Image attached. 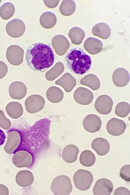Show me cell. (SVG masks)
I'll list each match as a JSON object with an SVG mask.
<instances>
[{
	"label": "cell",
	"mask_w": 130,
	"mask_h": 195,
	"mask_svg": "<svg viewBox=\"0 0 130 195\" xmlns=\"http://www.w3.org/2000/svg\"><path fill=\"white\" fill-rule=\"evenodd\" d=\"M26 60L30 69L44 72L53 65L55 56L50 46L38 42L32 44L27 49Z\"/></svg>",
	"instance_id": "1"
},
{
	"label": "cell",
	"mask_w": 130,
	"mask_h": 195,
	"mask_svg": "<svg viewBox=\"0 0 130 195\" xmlns=\"http://www.w3.org/2000/svg\"><path fill=\"white\" fill-rule=\"evenodd\" d=\"M65 60L68 68L77 74H83L91 68V57L81 48L70 50L65 55Z\"/></svg>",
	"instance_id": "2"
},
{
	"label": "cell",
	"mask_w": 130,
	"mask_h": 195,
	"mask_svg": "<svg viewBox=\"0 0 130 195\" xmlns=\"http://www.w3.org/2000/svg\"><path fill=\"white\" fill-rule=\"evenodd\" d=\"M50 189L56 195H68L71 192L73 186L70 178L65 175L57 176L53 180Z\"/></svg>",
	"instance_id": "3"
},
{
	"label": "cell",
	"mask_w": 130,
	"mask_h": 195,
	"mask_svg": "<svg viewBox=\"0 0 130 195\" xmlns=\"http://www.w3.org/2000/svg\"><path fill=\"white\" fill-rule=\"evenodd\" d=\"M73 178L75 187L80 190L84 191L88 190L90 188L93 177L90 171L79 169L75 172Z\"/></svg>",
	"instance_id": "4"
},
{
	"label": "cell",
	"mask_w": 130,
	"mask_h": 195,
	"mask_svg": "<svg viewBox=\"0 0 130 195\" xmlns=\"http://www.w3.org/2000/svg\"><path fill=\"white\" fill-rule=\"evenodd\" d=\"M24 50L20 46L11 45L7 49L6 57L8 62L15 66L21 64L23 61Z\"/></svg>",
	"instance_id": "5"
},
{
	"label": "cell",
	"mask_w": 130,
	"mask_h": 195,
	"mask_svg": "<svg viewBox=\"0 0 130 195\" xmlns=\"http://www.w3.org/2000/svg\"><path fill=\"white\" fill-rule=\"evenodd\" d=\"M6 31L11 37L18 38L22 36L26 30L23 21L20 19L15 18L8 22L6 26Z\"/></svg>",
	"instance_id": "6"
},
{
	"label": "cell",
	"mask_w": 130,
	"mask_h": 195,
	"mask_svg": "<svg viewBox=\"0 0 130 195\" xmlns=\"http://www.w3.org/2000/svg\"><path fill=\"white\" fill-rule=\"evenodd\" d=\"M45 100L41 96L33 94L25 100V105L27 111L31 113H34L41 111L44 108Z\"/></svg>",
	"instance_id": "7"
},
{
	"label": "cell",
	"mask_w": 130,
	"mask_h": 195,
	"mask_svg": "<svg viewBox=\"0 0 130 195\" xmlns=\"http://www.w3.org/2000/svg\"><path fill=\"white\" fill-rule=\"evenodd\" d=\"M113 101L109 96L104 94L99 96L95 103V107L99 113L107 115L111 111L113 105Z\"/></svg>",
	"instance_id": "8"
},
{
	"label": "cell",
	"mask_w": 130,
	"mask_h": 195,
	"mask_svg": "<svg viewBox=\"0 0 130 195\" xmlns=\"http://www.w3.org/2000/svg\"><path fill=\"white\" fill-rule=\"evenodd\" d=\"M51 44L56 53L59 56L64 55L70 46V43L67 38L61 34L54 36L52 40Z\"/></svg>",
	"instance_id": "9"
},
{
	"label": "cell",
	"mask_w": 130,
	"mask_h": 195,
	"mask_svg": "<svg viewBox=\"0 0 130 195\" xmlns=\"http://www.w3.org/2000/svg\"><path fill=\"white\" fill-rule=\"evenodd\" d=\"M75 101L83 105L90 104L93 101L94 96L93 92L85 87H80L74 92L73 95Z\"/></svg>",
	"instance_id": "10"
},
{
	"label": "cell",
	"mask_w": 130,
	"mask_h": 195,
	"mask_svg": "<svg viewBox=\"0 0 130 195\" xmlns=\"http://www.w3.org/2000/svg\"><path fill=\"white\" fill-rule=\"evenodd\" d=\"M83 126L87 132L94 133L98 131L102 125L100 118L97 115L90 114L87 115L83 121Z\"/></svg>",
	"instance_id": "11"
},
{
	"label": "cell",
	"mask_w": 130,
	"mask_h": 195,
	"mask_svg": "<svg viewBox=\"0 0 130 195\" xmlns=\"http://www.w3.org/2000/svg\"><path fill=\"white\" fill-rule=\"evenodd\" d=\"M126 128V125L124 121L115 117L110 119L106 125L107 132L114 136L122 134L125 132Z\"/></svg>",
	"instance_id": "12"
},
{
	"label": "cell",
	"mask_w": 130,
	"mask_h": 195,
	"mask_svg": "<svg viewBox=\"0 0 130 195\" xmlns=\"http://www.w3.org/2000/svg\"><path fill=\"white\" fill-rule=\"evenodd\" d=\"M113 189L112 182L109 179L103 178L96 182L93 189L94 195H110Z\"/></svg>",
	"instance_id": "13"
},
{
	"label": "cell",
	"mask_w": 130,
	"mask_h": 195,
	"mask_svg": "<svg viewBox=\"0 0 130 195\" xmlns=\"http://www.w3.org/2000/svg\"><path fill=\"white\" fill-rule=\"evenodd\" d=\"M130 80V74L128 71L123 67L116 69L112 75V80L115 86L123 87L126 86Z\"/></svg>",
	"instance_id": "14"
},
{
	"label": "cell",
	"mask_w": 130,
	"mask_h": 195,
	"mask_svg": "<svg viewBox=\"0 0 130 195\" xmlns=\"http://www.w3.org/2000/svg\"><path fill=\"white\" fill-rule=\"evenodd\" d=\"M27 89L26 85L22 82L16 81L10 85L9 92L10 97L12 98L21 99L26 96Z\"/></svg>",
	"instance_id": "15"
},
{
	"label": "cell",
	"mask_w": 130,
	"mask_h": 195,
	"mask_svg": "<svg viewBox=\"0 0 130 195\" xmlns=\"http://www.w3.org/2000/svg\"><path fill=\"white\" fill-rule=\"evenodd\" d=\"M12 160L14 165L17 167H27L31 164L32 157L29 152L22 150L14 155Z\"/></svg>",
	"instance_id": "16"
},
{
	"label": "cell",
	"mask_w": 130,
	"mask_h": 195,
	"mask_svg": "<svg viewBox=\"0 0 130 195\" xmlns=\"http://www.w3.org/2000/svg\"><path fill=\"white\" fill-rule=\"evenodd\" d=\"M84 47L89 54L95 55L98 54L102 50L103 43L99 39L93 37H89L85 41Z\"/></svg>",
	"instance_id": "17"
},
{
	"label": "cell",
	"mask_w": 130,
	"mask_h": 195,
	"mask_svg": "<svg viewBox=\"0 0 130 195\" xmlns=\"http://www.w3.org/2000/svg\"><path fill=\"white\" fill-rule=\"evenodd\" d=\"M91 145L92 148L97 154L100 156L106 154L110 149V145L108 141L101 137L94 139L92 141Z\"/></svg>",
	"instance_id": "18"
},
{
	"label": "cell",
	"mask_w": 130,
	"mask_h": 195,
	"mask_svg": "<svg viewBox=\"0 0 130 195\" xmlns=\"http://www.w3.org/2000/svg\"><path fill=\"white\" fill-rule=\"evenodd\" d=\"M21 141V137L19 133L12 131L9 133L8 140L4 146V150L8 153H13L18 147Z\"/></svg>",
	"instance_id": "19"
},
{
	"label": "cell",
	"mask_w": 130,
	"mask_h": 195,
	"mask_svg": "<svg viewBox=\"0 0 130 195\" xmlns=\"http://www.w3.org/2000/svg\"><path fill=\"white\" fill-rule=\"evenodd\" d=\"M75 78L70 73H65L60 78L55 82V83L61 86L65 92H70L76 85Z\"/></svg>",
	"instance_id": "20"
},
{
	"label": "cell",
	"mask_w": 130,
	"mask_h": 195,
	"mask_svg": "<svg viewBox=\"0 0 130 195\" xmlns=\"http://www.w3.org/2000/svg\"><path fill=\"white\" fill-rule=\"evenodd\" d=\"M79 153V149L77 146L73 144L68 145L63 149L62 157L66 162L73 163L77 160Z\"/></svg>",
	"instance_id": "21"
},
{
	"label": "cell",
	"mask_w": 130,
	"mask_h": 195,
	"mask_svg": "<svg viewBox=\"0 0 130 195\" xmlns=\"http://www.w3.org/2000/svg\"><path fill=\"white\" fill-rule=\"evenodd\" d=\"M34 178L32 173L28 170L19 171L16 177L17 184L22 187H27L31 185L33 182Z\"/></svg>",
	"instance_id": "22"
},
{
	"label": "cell",
	"mask_w": 130,
	"mask_h": 195,
	"mask_svg": "<svg viewBox=\"0 0 130 195\" xmlns=\"http://www.w3.org/2000/svg\"><path fill=\"white\" fill-rule=\"evenodd\" d=\"M93 34L102 39L108 38L111 34V29L109 26L104 22H100L95 24L92 30Z\"/></svg>",
	"instance_id": "23"
},
{
	"label": "cell",
	"mask_w": 130,
	"mask_h": 195,
	"mask_svg": "<svg viewBox=\"0 0 130 195\" xmlns=\"http://www.w3.org/2000/svg\"><path fill=\"white\" fill-rule=\"evenodd\" d=\"M57 18L56 15L51 11H46L40 16L39 22L41 25L46 29L53 27L56 24Z\"/></svg>",
	"instance_id": "24"
},
{
	"label": "cell",
	"mask_w": 130,
	"mask_h": 195,
	"mask_svg": "<svg viewBox=\"0 0 130 195\" xmlns=\"http://www.w3.org/2000/svg\"><path fill=\"white\" fill-rule=\"evenodd\" d=\"M6 110L9 116L13 119H18L20 117L23 112L21 104L16 101L9 103L6 106Z\"/></svg>",
	"instance_id": "25"
},
{
	"label": "cell",
	"mask_w": 130,
	"mask_h": 195,
	"mask_svg": "<svg viewBox=\"0 0 130 195\" xmlns=\"http://www.w3.org/2000/svg\"><path fill=\"white\" fill-rule=\"evenodd\" d=\"M81 84L89 87L92 90H98L100 86V82L99 78L95 74H89L80 80Z\"/></svg>",
	"instance_id": "26"
},
{
	"label": "cell",
	"mask_w": 130,
	"mask_h": 195,
	"mask_svg": "<svg viewBox=\"0 0 130 195\" xmlns=\"http://www.w3.org/2000/svg\"><path fill=\"white\" fill-rule=\"evenodd\" d=\"M68 35L73 44L78 45L82 42L85 36V33L81 28L74 26L69 30Z\"/></svg>",
	"instance_id": "27"
},
{
	"label": "cell",
	"mask_w": 130,
	"mask_h": 195,
	"mask_svg": "<svg viewBox=\"0 0 130 195\" xmlns=\"http://www.w3.org/2000/svg\"><path fill=\"white\" fill-rule=\"evenodd\" d=\"M46 96L48 99L51 102L57 103L60 102L64 97V93L59 88L52 86L46 91Z\"/></svg>",
	"instance_id": "28"
},
{
	"label": "cell",
	"mask_w": 130,
	"mask_h": 195,
	"mask_svg": "<svg viewBox=\"0 0 130 195\" xmlns=\"http://www.w3.org/2000/svg\"><path fill=\"white\" fill-rule=\"evenodd\" d=\"M79 161L80 163L83 166L89 167L93 166L96 161V157L91 151L85 150L81 153Z\"/></svg>",
	"instance_id": "29"
},
{
	"label": "cell",
	"mask_w": 130,
	"mask_h": 195,
	"mask_svg": "<svg viewBox=\"0 0 130 195\" xmlns=\"http://www.w3.org/2000/svg\"><path fill=\"white\" fill-rule=\"evenodd\" d=\"M60 13L63 15L68 16L72 14L76 9V4L72 0H63L59 7Z\"/></svg>",
	"instance_id": "30"
},
{
	"label": "cell",
	"mask_w": 130,
	"mask_h": 195,
	"mask_svg": "<svg viewBox=\"0 0 130 195\" xmlns=\"http://www.w3.org/2000/svg\"><path fill=\"white\" fill-rule=\"evenodd\" d=\"M15 10V6L13 3L5 2L0 7V16L3 20L8 19L13 15Z\"/></svg>",
	"instance_id": "31"
},
{
	"label": "cell",
	"mask_w": 130,
	"mask_h": 195,
	"mask_svg": "<svg viewBox=\"0 0 130 195\" xmlns=\"http://www.w3.org/2000/svg\"><path fill=\"white\" fill-rule=\"evenodd\" d=\"M130 105L129 103L125 101H121L118 103L115 110V114L121 117H125L130 112Z\"/></svg>",
	"instance_id": "32"
},
{
	"label": "cell",
	"mask_w": 130,
	"mask_h": 195,
	"mask_svg": "<svg viewBox=\"0 0 130 195\" xmlns=\"http://www.w3.org/2000/svg\"><path fill=\"white\" fill-rule=\"evenodd\" d=\"M120 177L126 181H130V165H126L123 166L120 171Z\"/></svg>",
	"instance_id": "33"
},
{
	"label": "cell",
	"mask_w": 130,
	"mask_h": 195,
	"mask_svg": "<svg viewBox=\"0 0 130 195\" xmlns=\"http://www.w3.org/2000/svg\"><path fill=\"white\" fill-rule=\"evenodd\" d=\"M11 126V123L4 115L2 111L0 110V127L6 129H9Z\"/></svg>",
	"instance_id": "34"
},
{
	"label": "cell",
	"mask_w": 130,
	"mask_h": 195,
	"mask_svg": "<svg viewBox=\"0 0 130 195\" xmlns=\"http://www.w3.org/2000/svg\"><path fill=\"white\" fill-rule=\"evenodd\" d=\"M8 70V67L6 63L0 60V79L2 78L6 75Z\"/></svg>",
	"instance_id": "35"
},
{
	"label": "cell",
	"mask_w": 130,
	"mask_h": 195,
	"mask_svg": "<svg viewBox=\"0 0 130 195\" xmlns=\"http://www.w3.org/2000/svg\"><path fill=\"white\" fill-rule=\"evenodd\" d=\"M114 195H130V192L126 188L120 187L117 188L115 190Z\"/></svg>",
	"instance_id": "36"
},
{
	"label": "cell",
	"mask_w": 130,
	"mask_h": 195,
	"mask_svg": "<svg viewBox=\"0 0 130 195\" xmlns=\"http://www.w3.org/2000/svg\"><path fill=\"white\" fill-rule=\"evenodd\" d=\"M43 1L47 7L53 8L56 7L58 5L60 0H43Z\"/></svg>",
	"instance_id": "37"
},
{
	"label": "cell",
	"mask_w": 130,
	"mask_h": 195,
	"mask_svg": "<svg viewBox=\"0 0 130 195\" xmlns=\"http://www.w3.org/2000/svg\"><path fill=\"white\" fill-rule=\"evenodd\" d=\"M6 135L4 132L0 129V147L4 143L5 141Z\"/></svg>",
	"instance_id": "38"
},
{
	"label": "cell",
	"mask_w": 130,
	"mask_h": 195,
	"mask_svg": "<svg viewBox=\"0 0 130 195\" xmlns=\"http://www.w3.org/2000/svg\"><path fill=\"white\" fill-rule=\"evenodd\" d=\"M1 0H0V3L1 2Z\"/></svg>",
	"instance_id": "39"
}]
</instances>
